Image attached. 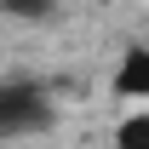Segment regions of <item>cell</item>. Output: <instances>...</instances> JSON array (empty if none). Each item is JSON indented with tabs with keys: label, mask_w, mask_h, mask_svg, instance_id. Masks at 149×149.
<instances>
[{
	"label": "cell",
	"mask_w": 149,
	"mask_h": 149,
	"mask_svg": "<svg viewBox=\"0 0 149 149\" xmlns=\"http://www.w3.org/2000/svg\"><path fill=\"white\" fill-rule=\"evenodd\" d=\"M52 126V97L40 86H0V138H29Z\"/></svg>",
	"instance_id": "obj_1"
},
{
	"label": "cell",
	"mask_w": 149,
	"mask_h": 149,
	"mask_svg": "<svg viewBox=\"0 0 149 149\" xmlns=\"http://www.w3.org/2000/svg\"><path fill=\"white\" fill-rule=\"evenodd\" d=\"M115 92L120 97H149V46L120 57V69H115Z\"/></svg>",
	"instance_id": "obj_2"
},
{
	"label": "cell",
	"mask_w": 149,
	"mask_h": 149,
	"mask_svg": "<svg viewBox=\"0 0 149 149\" xmlns=\"http://www.w3.org/2000/svg\"><path fill=\"white\" fill-rule=\"evenodd\" d=\"M115 149H149V109H138V115H126V120H120Z\"/></svg>",
	"instance_id": "obj_3"
},
{
	"label": "cell",
	"mask_w": 149,
	"mask_h": 149,
	"mask_svg": "<svg viewBox=\"0 0 149 149\" xmlns=\"http://www.w3.org/2000/svg\"><path fill=\"white\" fill-rule=\"evenodd\" d=\"M12 17H29V23H46V17H57V0H0Z\"/></svg>",
	"instance_id": "obj_4"
}]
</instances>
